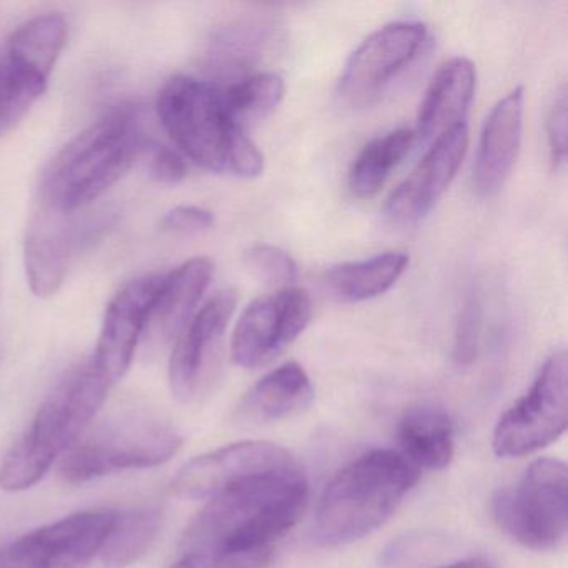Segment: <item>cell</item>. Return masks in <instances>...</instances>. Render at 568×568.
Returning a JSON list of instances; mask_svg holds the SVG:
<instances>
[{
    "label": "cell",
    "instance_id": "83f0119b",
    "mask_svg": "<svg viewBox=\"0 0 568 568\" xmlns=\"http://www.w3.org/2000/svg\"><path fill=\"white\" fill-rule=\"evenodd\" d=\"M244 264L258 281L272 287H292V282L297 277V265L294 258L268 244H255L244 254Z\"/></svg>",
    "mask_w": 568,
    "mask_h": 568
},
{
    "label": "cell",
    "instance_id": "9c48e42d",
    "mask_svg": "<svg viewBox=\"0 0 568 568\" xmlns=\"http://www.w3.org/2000/svg\"><path fill=\"white\" fill-rule=\"evenodd\" d=\"M118 511L84 510L0 547V568H88L101 554Z\"/></svg>",
    "mask_w": 568,
    "mask_h": 568
},
{
    "label": "cell",
    "instance_id": "484cf974",
    "mask_svg": "<svg viewBox=\"0 0 568 568\" xmlns=\"http://www.w3.org/2000/svg\"><path fill=\"white\" fill-rule=\"evenodd\" d=\"M162 515L158 508H134L118 514L111 534L101 548L105 568H128L151 547L161 530Z\"/></svg>",
    "mask_w": 568,
    "mask_h": 568
},
{
    "label": "cell",
    "instance_id": "ac0fdd59",
    "mask_svg": "<svg viewBox=\"0 0 568 568\" xmlns=\"http://www.w3.org/2000/svg\"><path fill=\"white\" fill-rule=\"evenodd\" d=\"M477 72L474 62L455 58L445 62L432 79L418 109L415 138L437 141L457 125L465 124V115L474 101Z\"/></svg>",
    "mask_w": 568,
    "mask_h": 568
},
{
    "label": "cell",
    "instance_id": "5bb4252c",
    "mask_svg": "<svg viewBox=\"0 0 568 568\" xmlns=\"http://www.w3.org/2000/svg\"><path fill=\"white\" fill-rule=\"evenodd\" d=\"M162 275L134 278L109 302L92 365L111 382L121 381L134 361L139 342L148 332L152 305Z\"/></svg>",
    "mask_w": 568,
    "mask_h": 568
},
{
    "label": "cell",
    "instance_id": "f1b7e54d",
    "mask_svg": "<svg viewBox=\"0 0 568 568\" xmlns=\"http://www.w3.org/2000/svg\"><path fill=\"white\" fill-rule=\"evenodd\" d=\"M481 331V307L471 292L465 297L455 327L454 358L458 365L474 364L478 354Z\"/></svg>",
    "mask_w": 568,
    "mask_h": 568
},
{
    "label": "cell",
    "instance_id": "1f68e13d",
    "mask_svg": "<svg viewBox=\"0 0 568 568\" xmlns=\"http://www.w3.org/2000/svg\"><path fill=\"white\" fill-rule=\"evenodd\" d=\"M214 222V214L207 209L179 205L162 219V229L169 232H179V234H197V232L209 231Z\"/></svg>",
    "mask_w": 568,
    "mask_h": 568
},
{
    "label": "cell",
    "instance_id": "d4e9b609",
    "mask_svg": "<svg viewBox=\"0 0 568 568\" xmlns=\"http://www.w3.org/2000/svg\"><path fill=\"white\" fill-rule=\"evenodd\" d=\"M284 79L275 72L251 75L222 91L225 114L232 128L247 134L248 129L267 119L284 99Z\"/></svg>",
    "mask_w": 568,
    "mask_h": 568
},
{
    "label": "cell",
    "instance_id": "5b68a950",
    "mask_svg": "<svg viewBox=\"0 0 568 568\" xmlns=\"http://www.w3.org/2000/svg\"><path fill=\"white\" fill-rule=\"evenodd\" d=\"M181 444V435L154 414H118L75 442L61 475L68 484L79 485L122 470L158 467L171 460Z\"/></svg>",
    "mask_w": 568,
    "mask_h": 568
},
{
    "label": "cell",
    "instance_id": "ffe728a7",
    "mask_svg": "<svg viewBox=\"0 0 568 568\" xmlns=\"http://www.w3.org/2000/svg\"><path fill=\"white\" fill-rule=\"evenodd\" d=\"M314 400L311 377L297 362H287L262 377L242 398L239 417L248 424L284 420Z\"/></svg>",
    "mask_w": 568,
    "mask_h": 568
},
{
    "label": "cell",
    "instance_id": "d6986e66",
    "mask_svg": "<svg viewBox=\"0 0 568 568\" xmlns=\"http://www.w3.org/2000/svg\"><path fill=\"white\" fill-rule=\"evenodd\" d=\"M214 271L211 258L195 257L162 275L145 335L155 334L165 342L178 338L194 317Z\"/></svg>",
    "mask_w": 568,
    "mask_h": 568
},
{
    "label": "cell",
    "instance_id": "8fae6325",
    "mask_svg": "<svg viewBox=\"0 0 568 568\" xmlns=\"http://www.w3.org/2000/svg\"><path fill=\"white\" fill-rule=\"evenodd\" d=\"M234 292H219L195 312L175 341L169 365L172 394L182 404L201 398L211 388L224 351L225 332L234 315Z\"/></svg>",
    "mask_w": 568,
    "mask_h": 568
},
{
    "label": "cell",
    "instance_id": "e0dca14e",
    "mask_svg": "<svg viewBox=\"0 0 568 568\" xmlns=\"http://www.w3.org/2000/svg\"><path fill=\"white\" fill-rule=\"evenodd\" d=\"M72 215H62L39 204L24 242L29 287L41 298L58 294L64 284L74 247Z\"/></svg>",
    "mask_w": 568,
    "mask_h": 568
},
{
    "label": "cell",
    "instance_id": "d6a6232c",
    "mask_svg": "<svg viewBox=\"0 0 568 568\" xmlns=\"http://www.w3.org/2000/svg\"><path fill=\"white\" fill-rule=\"evenodd\" d=\"M151 174L161 184H179L187 175V164L174 149L158 148L151 159Z\"/></svg>",
    "mask_w": 568,
    "mask_h": 568
},
{
    "label": "cell",
    "instance_id": "8992f818",
    "mask_svg": "<svg viewBox=\"0 0 568 568\" xmlns=\"http://www.w3.org/2000/svg\"><path fill=\"white\" fill-rule=\"evenodd\" d=\"M158 114L185 158L212 172H231L235 149L245 138L232 128L217 85L178 75L159 92Z\"/></svg>",
    "mask_w": 568,
    "mask_h": 568
},
{
    "label": "cell",
    "instance_id": "f546056e",
    "mask_svg": "<svg viewBox=\"0 0 568 568\" xmlns=\"http://www.w3.org/2000/svg\"><path fill=\"white\" fill-rule=\"evenodd\" d=\"M272 551L258 554H182L171 568H264L271 561Z\"/></svg>",
    "mask_w": 568,
    "mask_h": 568
},
{
    "label": "cell",
    "instance_id": "7c38bea8",
    "mask_svg": "<svg viewBox=\"0 0 568 568\" xmlns=\"http://www.w3.org/2000/svg\"><path fill=\"white\" fill-rule=\"evenodd\" d=\"M312 318V302L301 288H281L252 302L232 334V358L242 368L268 364L297 341Z\"/></svg>",
    "mask_w": 568,
    "mask_h": 568
},
{
    "label": "cell",
    "instance_id": "3957f363",
    "mask_svg": "<svg viewBox=\"0 0 568 568\" xmlns=\"http://www.w3.org/2000/svg\"><path fill=\"white\" fill-rule=\"evenodd\" d=\"M420 471L400 452L375 448L342 468L325 487L315 515L322 544L361 540L390 518Z\"/></svg>",
    "mask_w": 568,
    "mask_h": 568
},
{
    "label": "cell",
    "instance_id": "ba28073f",
    "mask_svg": "<svg viewBox=\"0 0 568 568\" xmlns=\"http://www.w3.org/2000/svg\"><path fill=\"white\" fill-rule=\"evenodd\" d=\"M567 424L568 361L560 351L545 362L530 390L501 415L491 448L501 458L525 457L554 444Z\"/></svg>",
    "mask_w": 568,
    "mask_h": 568
},
{
    "label": "cell",
    "instance_id": "836d02e7",
    "mask_svg": "<svg viewBox=\"0 0 568 568\" xmlns=\"http://www.w3.org/2000/svg\"><path fill=\"white\" fill-rule=\"evenodd\" d=\"M442 568H494V565L487 558L474 557L467 558V560L455 561V564Z\"/></svg>",
    "mask_w": 568,
    "mask_h": 568
},
{
    "label": "cell",
    "instance_id": "4316f807",
    "mask_svg": "<svg viewBox=\"0 0 568 568\" xmlns=\"http://www.w3.org/2000/svg\"><path fill=\"white\" fill-rule=\"evenodd\" d=\"M48 82L19 71L8 59L0 61V134L11 131L42 98Z\"/></svg>",
    "mask_w": 568,
    "mask_h": 568
},
{
    "label": "cell",
    "instance_id": "6da1fadb",
    "mask_svg": "<svg viewBox=\"0 0 568 568\" xmlns=\"http://www.w3.org/2000/svg\"><path fill=\"white\" fill-rule=\"evenodd\" d=\"M308 485L301 468L252 478L222 491L199 511L182 554H258L304 515Z\"/></svg>",
    "mask_w": 568,
    "mask_h": 568
},
{
    "label": "cell",
    "instance_id": "9a60e30c",
    "mask_svg": "<svg viewBox=\"0 0 568 568\" xmlns=\"http://www.w3.org/2000/svg\"><path fill=\"white\" fill-rule=\"evenodd\" d=\"M468 145L467 124L445 132L424 161L392 192L385 217L394 225H414L437 205L464 162Z\"/></svg>",
    "mask_w": 568,
    "mask_h": 568
},
{
    "label": "cell",
    "instance_id": "7a4b0ae2",
    "mask_svg": "<svg viewBox=\"0 0 568 568\" xmlns=\"http://www.w3.org/2000/svg\"><path fill=\"white\" fill-rule=\"evenodd\" d=\"M134 105H119L72 139L45 169L39 204L75 215L118 184L144 151Z\"/></svg>",
    "mask_w": 568,
    "mask_h": 568
},
{
    "label": "cell",
    "instance_id": "30bf717a",
    "mask_svg": "<svg viewBox=\"0 0 568 568\" xmlns=\"http://www.w3.org/2000/svg\"><path fill=\"white\" fill-rule=\"evenodd\" d=\"M297 462L281 445L244 440L225 445L185 464L172 480V494L182 500H212L222 491L252 478L295 470Z\"/></svg>",
    "mask_w": 568,
    "mask_h": 568
},
{
    "label": "cell",
    "instance_id": "4dcf8cb0",
    "mask_svg": "<svg viewBox=\"0 0 568 568\" xmlns=\"http://www.w3.org/2000/svg\"><path fill=\"white\" fill-rule=\"evenodd\" d=\"M548 148L551 164L560 169L567 159V91L564 88L555 94L547 118Z\"/></svg>",
    "mask_w": 568,
    "mask_h": 568
},
{
    "label": "cell",
    "instance_id": "cb8c5ba5",
    "mask_svg": "<svg viewBox=\"0 0 568 568\" xmlns=\"http://www.w3.org/2000/svg\"><path fill=\"white\" fill-rule=\"evenodd\" d=\"M415 132L408 129L388 132L365 145L352 165L348 185L361 199L374 197L381 192L392 171L407 158L415 144Z\"/></svg>",
    "mask_w": 568,
    "mask_h": 568
},
{
    "label": "cell",
    "instance_id": "4fadbf2b",
    "mask_svg": "<svg viewBox=\"0 0 568 568\" xmlns=\"http://www.w3.org/2000/svg\"><path fill=\"white\" fill-rule=\"evenodd\" d=\"M425 39L427 28L420 22H395L368 36L345 65L342 98L354 108L374 104L417 58Z\"/></svg>",
    "mask_w": 568,
    "mask_h": 568
},
{
    "label": "cell",
    "instance_id": "2e32d148",
    "mask_svg": "<svg viewBox=\"0 0 568 568\" xmlns=\"http://www.w3.org/2000/svg\"><path fill=\"white\" fill-rule=\"evenodd\" d=\"M524 88L514 89L497 102L485 121L474 168L475 191L481 197L498 194L517 162L524 129Z\"/></svg>",
    "mask_w": 568,
    "mask_h": 568
},
{
    "label": "cell",
    "instance_id": "44dd1931",
    "mask_svg": "<svg viewBox=\"0 0 568 568\" xmlns=\"http://www.w3.org/2000/svg\"><path fill=\"white\" fill-rule=\"evenodd\" d=\"M398 442L400 454L415 467L442 470L454 457V422L444 408L412 405L398 422Z\"/></svg>",
    "mask_w": 568,
    "mask_h": 568
},
{
    "label": "cell",
    "instance_id": "7402d4cb",
    "mask_svg": "<svg viewBox=\"0 0 568 568\" xmlns=\"http://www.w3.org/2000/svg\"><path fill=\"white\" fill-rule=\"evenodd\" d=\"M68 44V24L58 14L38 16L19 26L8 41L6 59L19 71L49 82Z\"/></svg>",
    "mask_w": 568,
    "mask_h": 568
},
{
    "label": "cell",
    "instance_id": "52a82bcc",
    "mask_svg": "<svg viewBox=\"0 0 568 568\" xmlns=\"http://www.w3.org/2000/svg\"><path fill=\"white\" fill-rule=\"evenodd\" d=\"M498 527L530 550H551L568 530V471L564 462L538 458L491 500Z\"/></svg>",
    "mask_w": 568,
    "mask_h": 568
},
{
    "label": "cell",
    "instance_id": "603a6c76",
    "mask_svg": "<svg viewBox=\"0 0 568 568\" xmlns=\"http://www.w3.org/2000/svg\"><path fill=\"white\" fill-rule=\"evenodd\" d=\"M408 258L404 252H385L358 262H345L325 272V285L337 301L347 304L372 301L390 291L407 271Z\"/></svg>",
    "mask_w": 568,
    "mask_h": 568
},
{
    "label": "cell",
    "instance_id": "277c9868",
    "mask_svg": "<svg viewBox=\"0 0 568 568\" xmlns=\"http://www.w3.org/2000/svg\"><path fill=\"white\" fill-rule=\"evenodd\" d=\"M112 384L89 364L75 368L39 407L34 420L0 464V488L24 491L38 485L61 455L81 438Z\"/></svg>",
    "mask_w": 568,
    "mask_h": 568
}]
</instances>
